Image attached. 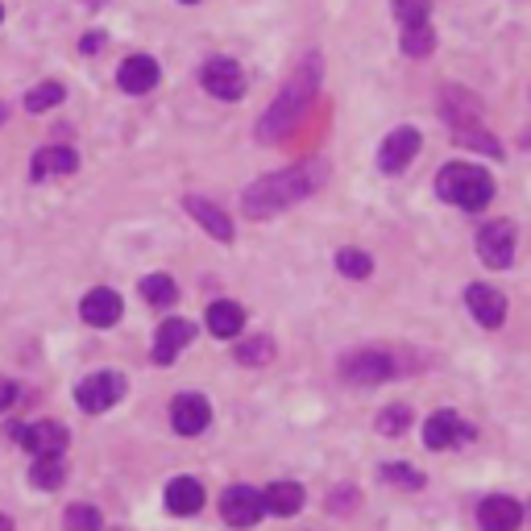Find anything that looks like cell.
<instances>
[{
    "label": "cell",
    "instance_id": "obj_18",
    "mask_svg": "<svg viewBox=\"0 0 531 531\" xmlns=\"http://www.w3.org/2000/svg\"><path fill=\"white\" fill-rule=\"evenodd\" d=\"M187 212L200 220L204 233H212L216 241H233V220L229 212H220L212 200H200V195H187Z\"/></svg>",
    "mask_w": 531,
    "mask_h": 531
},
{
    "label": "cell",
    "instance_id": "obj_38",
    "mask_svg": "<svg viewBox=\"0 0 531 531\" xmlns=\"http://www.w3.org/2000/svg\"><path fill=\"white\" fill-rule=\"evenodd\" d=\"M0 531H13V519L9 515H0Z\"/></svg>",
    "mask_w": 531,
    "mask_h": 531
},
{
    "label": "cell",
    "instance_id": "obj_41",
    "mask_svg": "<svg viewBox=\"0 0 531 531\" xmlns=\"http://www.w3.org/2000/svg\"><path fill=\"white\" fill-rule=\"evenodd\" d=\"M0 17H5V9H0Z\"/></svg>",
    "mask_w": 531,
    "mask_h": 531
},
{
    "label": "cell",
    "instance_id": "obj_10",
    "mask_svg": "<svg viewBox=\"0 0 531 531\" xmlns=\"http://www.w3.org/2000/svg\"><path fill=\"white\" fill-rule=\"evenodd\" d=\"M171 424L179 436H200L212 424V403L204 395H179L171 407Z\"/></svg>",
    "mask_w": 531,
    "mask_h": 531
},
{
    "label": "cell",
    "instance_id": "obj_16",
    "mask_svg": "<svg viewBox=\"0 0 531 531\" xmlns=\"http://www.w3.org/2000/svg\"><path fill=\"white\" fill-rule=\"evenodd\" d=\"M83 320L96 324V328H108V324H117L121 320V295L117 291H108V287H96L83 295Z\"/></svg>",
    "mask_w": 531,
    "mask_h": 531
},
{
    "label": "cell",
    "instance_id": "obj_8",
    "mask_svg": "<svg viewBox=\"0 0 531 531\" xmlns=\"http://www.w3.org/2000/svg\"><path fill=\"white\" fill-rule=\"evenodd\" d=\"M465 440H473V428L461 424L457 411H436L424 424V444H428V449H436V453L453 449V444H465Z\"/></svg>",
    "mask_w": 531,
    "mask_h": 531
},
{
    "label": "cell",
    "instance_id": "obj_5",
    "mask_svg": "<svg viewBox=\"0 0 531 531\" xmlns=\"http://www.w3.org/2000/svg\"><path fill=\"white\" fill-rule=\"evenodd\" d=\"M478 254L494 270L511 266V258H515V225L511 220H490V225L478 233Z\"/></svg>",
    "mask_w": 531,
    "mask_h": 531
},
{
    "label": "cell",
    "instance_id": "obj_25",
    "mask_svg": "<svg viewBox=\"0 0 531 531\" xmlns=\"http://www.w3.org/2000/svg\"><path fill=\"white\" fill-rule=\"evenodd\" d=\"M436 46V34H432V25H407V34H403V54H411V59H424V54H432Z\"/></svg>",
    "mask_w": 531,
    "mask_h": 531
},
{
    "label": "cell",
    "instance_id": "obj_20",
    "mask_svg": "<svg viewBox=\"0 0 531 531\" xmlns=\"http://www.w3.org/2000/svg\"><path fill=\"white\" fill-rule=\"evenodd\" d=\"M204 507V486L195 478H175L166 486V511L171 515H195Z\"/></svg>",
    "mask_w": 531,
    "mask_h": 531
},
{
    "label": "cell",
    "instance_id": "obj_22",
    "mask_svg": "<svg viewBox=\"0 0 531 531\" xmlns=\"http://www.w3.org/2000/svg\"><path fill=\"white\" fill-rule=\"evenodd\" d=\"M262 507L270 515H295L303 507V486H295V482H274V486H266Z\"/></svg>",
    "mask_w": 531,
    "mask_h": 531
},
{
    "label": "cell",
    "instance_id": "obj_21",
    "mask_svg": "<svg viewBox=\"0 0 531 531\" xmlns=\"http://www.w3.org/2000/svg\"><path fill=\"white\" fill-rule=\"evenodd\" d=\"M75 166H79L75 150H67V146H50V150H38V154H34V162H30V175H34V179L71 175Z\"/></svg>",
    "mask_w": 531,
    "mask_h": 531
},
{
    "label": "cell",
    "instance_id": "obj_14",
    "mask_svg": "<svg viewBox=\"0 0 531 531\" xmlns=\"http://www.w3.org/2000/svg\"><path fill=\"white\" fill-rule=\"evenodd\" d=\"M195 341V324L191 320H166L158 328V337H154V361L158 366H171V361L179 357V349H187Z\"/></svg>",
    "mask_w": 531,
    "mask_h": 531
},
{
    "label": "cell",
    "instance_id": "obj_2",
    "mask_svg": "<svg viewBox=\"0 0 531 531\" xmlns=\"http://www.w3.org/2000/svg\"><path fill=\"white\" fill-rule=\"evenodd\" d=\"M316 88H320V59H307L295 75H291V83L283 92H278V100L270 104V113L262 117V137H283L299 117H303V108L312 104V96H316Z\"/></svg>",
    "mask_w": 531,
    "mask_h": 531
},
{
    "label": "cell",
    "instance_id": "obj_4",
    "mask_svg": "<svg viewBox=\"0 0 531 531\" xmlns=\"http://www.w3.org/2000/svg\"><path fill=\"white\" fill-rule=\"evenodd\" d=\"M121 399H125V378L113 374V370L88 374L75 386V403H79V411H88V415H100L108 407H117Z\"/></svg>",
    "mask_w": 531,
    "mask_h": 531
},
{
    "label": "cell",
    "instance_id": "obj_40",
    "mask_svg": "<svg viewBox=\"0 0 531 531\" xmlns=\"http://www.w3.org/2000/svg\"><path fill=\"white\" fill-rule=\"evenodd\" d=\"M183 5H195V0H183Z\"/></svg>",
    "mask_w": 531,
    "mask_h": 531
},
{
    "label": "cell",
    "instance_id": "obj_37",
    "mask_svg": "<svg viewBox=\"0 0 531 531\" xmlns=\"http://www.w3.org/2000/svg\"><path fill=\"white\" fill-rule=\"evenodd\" d=\"M100 46H104V34H88V38H83V50H88V54L100 50Z\"/></svg>",
    "mask_w": 531,
    "mask_h": 531
},
{
    "label": "cell",
    "instance_id": "obj_24",
    "mask_svg": "<svg viewBox=\"0 0 531 531\" xmlns=\"http://www.w3.org/2000/svg\"><path fill=\"white\" fill-rule=\"evenodd\" d=\"M30 482H34L38 490H59V486L67 482V465H63V457H34Z\"/></svg>",
    "mask_w": 531,
    "mask_h": 531
},
{
    "label": "cell",
    "instance_id": "obj_11",
    "mask_svg": "<svg viewBox=\"0 0 531 531\" xmlns=\"http://www.w3.org/2000/svg\"><path fill=\"white\" fill-rule=\"evenodd\" d=\"M419 154V129H411V125H403V129H395L382 142V154H378V166L386 175H399L403 166L411 162Z\"/></svg>",
    "mask_w": 531,
    "mask_h": 531
},
{
    "label": "cell",
    "instance_id": "obj_27",
    "mask_svg": "<svg viewBox=\"0 0 531 531\" xmlns=\"http://www.w3.org/2000/svg\"><path fill=\"white\" fill-rule=\"evenodd\" d=\"M382 482L403 486V490H419V486H424V473L411 469V465H403V461H386V465H382Z\"/></svg>",
    "mask_w": 531,
    "mask_h": 531
},
{
    "label": "cell",
    "instance_id": "obj_35",
    "mask_svg": "<svg viewBox=\"0 0 531 531\" xmlns=\"http://www.w3.org/2000/svg\"><path fill=\"white\" fill-rule=\"evenodd\" d=\"M357 507V490H337L328 502V511H353Z\"/></svg>",
    "mask_w": 531,
    "mask_h": 531
},
{
    "label": "cell",
    "instance_id": "obj_29",
    "mask_svg": "<svg viewBox=\"0 0 531 531\" xmlns=\"http://www.w3.org/2000/svg\"><path fill=\"white\" fill-rule=\"evenodd\" d=\"M63 527L67 531H100V511L88 507V502H75V507H67V515H63Z\"/></svg>",
    "mask_w": 531,
    "mask_h": 531
},
{
    "label": "cell",
    "instance_id": "obj_19",
    "mask_svg": "<svg viewBox=\"0 0 531 531\" xmlns=\"http://www.w3.org/2000/svg\"><path fill=\"white\" fill-rule=\"evenodd\" d=\"M241 328H245V312H241L233 299H216V303L208 307V332H212V337L233 341Z\"/></svg>",
    "mask_w": 531,
    "mask_h": 531
},
{
    "label": "cell",
    "instance_id": "obj_9",
    "mask_svg": "<svg viewBox=\"0 0 531 531\" xmlns=\"http://www.w3.org/2000/svg\"><path fill=\"white\" fill-rule=\"evenodd\" d=\"M262 494L249 490V486H229L225 490V502H220V515H225V523L233 527H254L262 519Z\"/></svg>",
    "mask_w": 531,
    "mask_h": 531
},
{
    "label": "cell",
    "instance_id": "obj_31",
    "mask_svg": "<svg viewBox=\"0 0 531 531\" xmlns=\"http://www.w3.org/2000/svg\"><path fill=\"white\" fill-rule=\"evenodd\" d=\"M337 266H341L345 278H370V270H374L370 254H361V249H341V254H337Z\"/></svg>",
    "mask_w": 531,
    "mask_h": 531
},
{
    "label": "cell",
    "instance_id": "obj_30",
    "mask_svg": "<svg viewBox=\"0 0 531 531\" xmlns=\"http://www.w3.org/2000/svg\"><path fill=\"white\" fill-rule=\"evenodd\" d=\"M270 357H274V345L266 337H254V341L237 345V361H241V366H266Z\"/></svg>",
    "mask_w": 531,
    "mask_h": 531
},
{
    "label": "cell",
    "instance_id": "obj_23",
    "mask_svg": "<svg viewBox=\"0 0 531 531\" xmlns=\"http://www.w3.org/2000/svg\"><path fill=\"white\" fill-rule=\"evenodd\" d=\"M444 117L453 121V129H469L473 121H478V100H473L469 92H444Z\"/></svg>",
    "mask_w": 531,
    "mask_h": 531
},
{
    "label": "cell",
    "instance_id": "obj_6",
    "mask_svg": "<svg viewBox=\"0 0 531 531\" xmlns=\"http://www.w3.org/2000/svg\"><path fill=\"white\" fill-rule=\"evenodd\" d=\"M200 83L216 100H241L245 96V71L233 59H208L200 71Z\"/></svg>",
    "mask_w": 531,
    "mask_h": 531
},
{
    "label": "cell",
    "instance_id": "obj_34",
    "mask_svg": "<svg viewBox=\"0 0 531 531\" xmlns=\"http://www.w3.org/2000/svg\"><path fill=\"white\" fill-rule=\"evenodd\" d=\"M428 9H432V0H395V17L403 25H424Z\"/></svg>",
    "mask_w": 531,
    "mask_h": 531
},
{
    "label": "cell",
    "instance_id": "obj_26",
    "mask_svg": "<svg viewBox=\"0 0 531 531\" xmlns=\"http://www.w3.org/2000/svg\"><path fill=\"white\" fill-rule=\"evenodd\" d=\"M142 295H146L154 307H166V303H175V299H179V287H175V278H166V274H150L146 283H142Z\"/></svg>",
    "mask_w": 531,
    "mask_h": 531
},
{
    "label": "cell",
    "instance_id": "obj_32",
    "mask_svg": "<svg viewBox=\"0 0 531 531\" xmlns=\"http://www.w3.org/2000/svg\"><path fill=\"white\" fill-rule=\"evenodd\" d=\"M67 92H63V83H42V88H34L30 96H25V108L30 113H46V108H54Z\"/></svg>",
    "mask_w": 531,
    "mask_h": 531
},
{
    "label": "cell",
    "instance_id": "obj_7",
    "mask_svg": "<svg viewBox=\"0 0 531 531\" xmlns=\"http://www.w3.org/2000/svg\"><path fill=\"white\" fill-rule=\"evenodd\" d=\"M341 374L357 386H374V382H386L390 374H395V361H390V353H382V349H366V353L345 357Z\"/></svg>",
    "mask_w": 531,
    "mask_h": 531
},
{
    "label": "cell",
    "instance_id": "obj_28",
    "mask_svg": "<svg viewBox=\"0 0 531 531\" xmlns=\"http://www.w3.org/2000/svg\"><path fill=\"white\" fill-rule=\"evenodd\" d=\"M407 428H411V407L407 403H395V407H386L378 415V432L382 436H403Z\"/></svg>",
    "mask_w": 531,
    "mask_h": 531
},
{
    "label": "cell",
    "instance_id": "obj_17",
    "mask_svg": "<svg viewBox=\"0 0 531 531\" xmlns=\"http://www.w3.org/2000/svg\"><path fill=\"white\" fill-rule=\"evenodd\" d=\"M117 83L125 92H150L154 83H158V63L150 59V54H133V59H125L121 63V71H117Z\"/></svg>",
    "mask_w": 531,
    "mask_h": 531
},
{
    "label": "cell",
    "instance_id": "obj_1",
    "mask_svg": "<svg viewBox=\"0 0 531 531\" xmlns=\"http://www.w3.org/2000/svg\"><path fill=\"white\" fill-rule=\"evenodd\" d=\"M320 183H324V162L287 166V171L266 175V179H258L254 187H249L241 208H245L249 220H266V216H278L283 208H291L295 200H307Z\"/></svg>",
    "mask_w": 531,
    "mask_h": 531
},
{
    "label": "cell",
    "instance_id": "obj_15",
    "mask_svg": "<svg viewBox=\"0 0 531 531\" xmlns=\"http://www.w3.org/2000/svg\"><path fill=\"white\" fill-rule=\"evenodd\" d=\"M519 519H523L519 502L507 498V494H490V498L482 502V507H478V523H482V531H519Z\"/></svg>",
    "mask_w": 531,
    "mask_h": 531
},
{
    "label": "cell",
    "instance_id": "obj_3",
    "mask_svg": "<svg viewBox=\"0 0 531 531\" xmlns=\"http://www.w3.org/2000/svg\"><path fill=\"white\" fill-rule=\"evenodd\" d=\"M436 195L457 204V208H465V212H482L494 200V179H490V171H482V166L449 162L436 175Z\"/></svg>",
    "mask_w": 531,
    "mask_h": 531
},
{
    "label": "cell",
    "instance_id": "obj_12",
    "mask_svg": "<svg viewBox=\"0 0 531 531\" xmlns=\"http://www.w3.org/2000/svg\"><path fill=\"white\" fill-rule=\"evenodd\" d=\"M465 303H469L473 320H478L482 328H502V320H507V299H502V291H494V287L473 283L465 291Z\"/></svg>",
    "mask_w": 531,
    "mask_h": 531
},
{
    "label": "cell",
    "instance_id": "obj_33",
    "mask_svg": "<svg viewBox=\"0 0 531 531\" xmlns=\"http://www.w3.org/2000/svg\"><path fill=\"white\" fill-rule=\"evenodd\" d=\"M457 142H461V146H473V150H486L490 158H498V154H502V146L494 142V137H490L486 129H478V125H469V129H457Z\"/></svg>",
    "mask_w": 531,
    "mask_h": 531
},
{
    "label": "cell",
    "instance_id": "obj_39",
    "mask_svg": "<svg viewBox=\"0 0 531 531\" xmlns=\"http://www.w3.org/2000/svg\"><path fill=\"white\" fill-rule=\"evenodd\" d=\"M0 121H5V104H0Z\"/></svg>",
    "mask_w": 531,
    "mask_h": 531
},
{
    "label": "cell",
    "instance_id": "obj_13",
    "mask_svg": "<svg viewBox=\"0 0 531 531\" xmlns=\"http://www.w3.org/2000/svg\"><path fill=\"white\" fill-rule=\"evenodd\" d=\"M21 436V444L30 449L34 457H63V449H67V428L63 424H34V428H17Z\"/></svg>",
    "mask_w": 531,
    "mask_h": 531
},
{
    "label": "cell",
    "instance_id": "obj_36",
    "mask_svg": "<svg viewBox=\"0 0 531 531\" xmlns=\"http://www.w3.org/2000/svg\"><path fill=\"white\" fill-rule=\"evenodd\" d=\"M17 403V386L9 378H0V411H9Z\"/></svg>",
    "mask_w": 531,
    "mask_h": 531
}]
</instances>
